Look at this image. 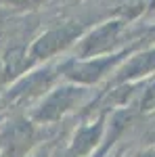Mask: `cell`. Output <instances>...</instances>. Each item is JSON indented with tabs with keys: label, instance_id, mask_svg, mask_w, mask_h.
<instances>
[{
	"label": "cell",
	"instance_id": "obj_2",
	"mask_svg": "<svg viewBox=\"0 0 155 157\" xmlns=\"http://www.w3.org/2000/svg\"><path fill=\"white\" fill-rule=\"evenodd\" d=\"M2 73H4V65L0 63V78H2Z\"/></svg>",
	"mask_w": 155,
	"mask_h": 157
},
{
	"label": "cell",
	"instance_id": "obj_3",
	"mask_svg": "<svg viewBox=\"0 0 155 157\" xmlns=\"http://www.w3.org/2000/svg\"><path fill=\"white\" fill-rule=\"evenodd\" d=\"M38 157H42V155H38Z\"/></svg>",
	"mask_w": 155,
	"mask_h": 157
},
{
	"label": "cell",
	"instance_id": "obj_1",
	"mask_svg": "<svg viewBox=\"0 0 155 157\" xmlns=\"http://www.w3.org/2000/svg\"><path fill=\"white\" fill-rule=\"evenodd\" d=\"M29 136V130L25 124L9 126L0 134V157H19L25 151V138Z\"/></svg>",
	"mask_w": 155,
	"mask_h": 157
}]
</instances>
